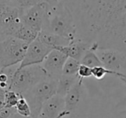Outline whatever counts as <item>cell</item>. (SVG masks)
I'll return each instance as SVG.
<instances>
[{"instance_id":"6da1fadb","label":"cell","mask_w":126,"mask_h":118,"mask_svg":"<svg viewBox=\"0 0 126 118\" xmlns=\"http://www.w3.org/2000/svg\"><path fill=\"white\" fill-rule=\"evenodd\" d=\"M70 8L77 38L90 49H115L126 54V0H63Z\"/></svg>"},{"instance_id":"7a4b0ae2","label":"cell","mask_w":126,"mask_h":118,"mask_svg":"<svg viewBox=\"0 0 126 118\" xmlns=\"http://www.w3.org/2000/svg\"><path fill=\"white\" fill-rule=\"evenodd\" d=\"M42 30H47L70 41L77 39V27L74 14L63 0L54 7L49 6Z\"/></svg>"},{"instance_id":"3957f363","label":"cell","mask_w":126,"mask_h":118,"mask_svg":"<svg viewBox=\"0 0 126 118\" xmlns=\"http://www.w3.org/2000/svg\"><path fill=\"white\" fill-rule=\"evenodd\" d=\"M47 78V76L42 65H34L22 69L16 67L11 76L9 90H14L22 96Z\"/></svg>"},{"instance_id":"277c9868","label":"cell","mask_w":126,"mask_h":118,"mask_svg":"<svg viewBox=\"0 0 126 118\" xmlns=\"http://www.w3.org/2000/svg\"><path fill=\"white\" fill-rule=\"evenodd\" d=\"M58 80L47 78L23 93L31 109V117L37 118L42 105L57 91Z\"/></svg>"},{"instance_id":"5b68a950","label":"cell","mask_w":126,"mask_h":118,"mask_svg":"<svg viewBox=\"0 0 126 118\" xmlns=\"http://www.w3.org/2000/svg\"><path fill=\"white\" fill-rule=\"evenodd\" d=\"M29 43L13 36L0 39V67L15 66L20 64L24 58Z\"/></svg>"},{"instance_id":"8992f818","label":"cell","mask_w":126,"mask_h":118,"mask_svg":"<svg viewBox=\"0 0 126 118\" xmlns=\"http://www.w3.org/2000/svg\"><path fill=\"white\" fill-rule=\"evenodd\" d=\"M103 66L121 76L120 80L126 82V54L115 49H98L96 51Z\"/></svg>"},{"instance_id":"52a82bcc","label":"cell","mask_w":126,"mask_h":118,"mask_svg":"<svg viewBox=\"0 0 126 118\" xmlns=\"http://www.w3.org/2000/svg\"><path fill=\"white\" fill-rule=\"evenodd\" d=\"M49 5L40 2L31 7L22 9L21 21L24 26L40 33L43 30Z\"/></svg>"},{"instance_id":"ba28073f","label":"cell","mask_w":126,"mask_h":118,"mask_svg":"<svg viewBox=\"0 0 126 118\" xmlns=\"http://www.w3.org/2000/svg\"><path fill=\"white\" fill-rule=\"evenodd\" d=\"M50 47H47L38 38L29 44L28 49L22 62L17 66L18 69L34 65H41L44 61L47 54L52 51Z\"/></svg>"},{"instance_id":"9c48e42d","label":"cell","mask_w":126,"mask_h":118,"mask_svg":"<svg viewBox=\"0 0 126 118\" xmlns=\"http://www.w3.org/2000/svg\"><path fill=\"white\" fill-rule=\"evenodd\" d=\"M67 56L57 49H53L44 61L42 63V68L45 71L47 78L51 79L58 80L62 75L63 66L65 64Z\"/></svg>"},{"instance_id":"30bf717a","label":"cell","mask_w":126,"mask_h":118,"mask_svg":"<svg viewBox=\"0 0 126 118\" xmlns=\"http://www.w3.org/2000/svg\"><path fill=\"white\" fill-rule=\"evenodd\" d=\"M64 108V97L55 94L42 105L37 118H63Z\"/></svg>"},{"instance_id":"8fae6325","label":"cell","mask_w":126,"mask_h":118,"mask_svg":"<svg viewBox=\"0 0 126 118\" xmlns=\"http://www.w3.org/2000/svg\"><path fill=\"white\" fill-rule=\"evenodd\" d=\"M83 78H79V80L74 85V86L68 90L66 96L64 97L65 101V108L62 112L63 117L70 116L72 113L76 110L78 105L81 99L83 90Z\"/></svg>"},{"instance_id":"7c38bea8","label":"cell","mask_w":126,"mask_h":118,"mask_svg":"<svg viewBox=\"0 0 126 118\" xmlns=\"http://www.w3.org/2000/svg\"><path fill=\"white\" fill-rule=\"evenodd\" d=\"M91 44L89 42H84L80 39H75L72 41L68 45L64 47H58L55 49L61 51L68 58H72L78 61H80L81 58L85 54V53L90 49Z\"/></svg>"},{"instance_id":"4fadbf2b","label":"cell","mask_w":126,"mask_h":118,"mask_svg":"<svg viewBox=\"0 0 126 118\" xmlns=\"http://www.w3.org/2000/svg\"><path fill=\"white\" fill-rule=\"evenodd\" d=\"M37 38L41 41L47 47H50L51 49H55L58 47H64L70 43L72 41L65 37L60 36L54 33H51L47 30H42L38 34Z\"/></svg>"},{"instance_id":"5bb4252c","label":"cell","mask_w":126,"mask_h":118,"mask_svg":"<svg viewBox=\"0 0 126 118\" xmlns=\"http://www.w3.org/2000/svg\"><path fill=\"white\" fill-rule=\"evenodd\" d=\"M79 75H61V78L58 79L57 85V91L56 94L61 97H64L68 90L74 86V85L79 80Z\"/></svg>"},{"instance_id":"9a60e30c","label":"cell","mask_w":126,"mask_h":118,"mask_svg":"<svg viewBox=\"0 0 126 118\" xmlns=\"http://www.w3.org/2000/svg\"><path fill=\"white\" fill-rule=\"evenodd\" d=\"M38 34H39V32L28 28V27L24 26V25L22 23L21 27H20L19 30H17V32L16 33L14 37L30 44V42H32L34 40H35V39L37 38Z\"/></svg>"},{"instance_id":"2e32d148","label":"cell","mask_w":126,"mask_h":118,"mask_svg":"<svg viewBox=\"0 0 126 118\" xmlns=\"http://www.w3.org/2000/svg\"><path fill=\"white\" fill-rule=\"evenodd\" d=\"M79 62H80L81 65H84V66H86L90 68L103 66L101 60L99 59L98 54H97L96 51H93L91 49H88L85 53V54L81 58Z\"/></svg>"},{"instance_id":"e0dca14e","label":"cell","mask_w":126,"mask_h":118,"mask_svg":"<svg viewBox=\"0 0 126 118\" xmlns=\"http://www.w3.org/2000/svg\"><path fill=\"white\" fill-rule=\"evenodd\" d=\"M80 66V62L72 58L67 57V60H66L64 66H63V75H77L78 74V70Z\"/></svg>"},{"instance_id":"ac0fdd59","label":"cell","mask_w":126,"mask_h":118,"mask_svg":"<svg viewBox=\"0 0 126 118\" xmlns=\"http://www.w3.org/2000/svg\"><path fill=\"white\" fill-rule=\"evenodd\" d=\"M16 111L21 116L24 117H31V109H30V104L28 103L26 98L21 96L16 105Z\"/></svg>"},{"instance_id":"d6986e66","label":"cell","mask_w":126,"mask_h":118,"mask_svg":"<svg viewBox=\"0 0 126 118\" xmlns=\"http://www.w3.org/2000/svg\"><path fill=\"white\" fill-rule=\"evenodd\" d=\"M20 97H21V95L15 92L14 90H6L5 97H4V107L10 108V109H15Z\"/></svg>"},{"instance_id":"ffe728a7","label":"cell","mask_w":126,"mask_h":118,"mask_svg":"<svg viewBox=\"0 0 126 118\" xmlns=\"http://www.w3.org/2000/svg\"><path fill=\"white\" fill-rule=\"evenodd\" d=\"M107 74L115 76V77H117V78H118L119 79L121 78V76L118 74V73H115V72H113V71H110V70L106 69L104 66H96V67L92 68V75H93L96 79H102V78Z\"/></svg>"},{"instance_id":"44dd1931","label":"cell","mask_w":126,"mask_h":118,"mask_svg":"<svg viewBox=\"0 0 126 118\" xmlns=\"http://www.w3.org/2000/svg\"><path fill=\"white\" fill-rule=\"evenodd\" d=\"M41 0H16V6L20 9H26L39 4Z\"/></svg>"},{"instance_id":"7402d4cb","label":"cell","mask_w":126,"mask_h":118,"mask_svg":"<svg viewBox=\"0 0 126 118\" xmlns=\"http://www.w3.org/2000/svg\"><path fill=\"white\" fill-rule=\"evenodd\" d=\"M78 75H79V78H83V79L86 78H89V77H92L93 76L92 75V68L80 64L79 70H78Z\"/></svg>"},{"instance_id":"603a6c76","label":"cell","mask_w":126,"mask_h":118,"mask_svg":"<svg viewBox=\"0 0 126 118\" xmlns=\"http://www.w3.org/2000/svg\"><path fill=\"white\" fill-rule=\"evenodd\" d=\"M16 111V109H10V108H3L0 109V118H9Z\"/></svg>"},{"instance_id":"cb8c5ba5","label":"cell","mask_w":126,"mask_h":118,"mask_svg":"<svg viewBox=\"0 0 126 118\" xmlns=\"http://www.w3.org/2000/svg\"><path fill=\"white\" fill-rule=\"evenodd\" d=\"M5 91L6 90H3L0 88V109L4 108V97H5Z\"/></svg>"},{"instance_id":"d4e9b609","label":"cell","mask_w":126,"mask_h":118,"mask_svg":"<svg viewBox=\"0 0 126 118\" xmlns=\"http://www.w3.org/2000/svg\"><path fill=\"white\" fill-rule=\"evenodd\" d=\"M41 2L46 3L50 7H54V6H56L61 2V0H41Z\"/></svg>"},{"instance_id":"484cf974","label":"cell","mask_w":126,"mask_h":118,"mask_svg":"<svg viewBox=\"0 0 126 118\" xmlns=\"http://www.w3.org/2000/svg\"><path fill=\"white\" fill-rule=\"evenodd\" d=\"M0 3L2 4H9L16 6V0H0Z\"/></svg>"},{"instance_id":"4316f807","label":"cell","mask_w":126,"mask_h":118,"mask_svg":"<svg viewBox=\"0 0 126 118\" xmlns=\"http://www.w3.org/2000/svg\"><path fill=\"white\" fill-rule=\"evenodd\" d=\"M9 118H32V117H24V116H21V115L18 114L16 111H15L14 113H12V115H11Z\"/></svg>"},{"instance_id":"83f0119b","label":"cell","mask_w":126,"mask_h":118,"mask_svg":"<svg viewBox=\"0 0 126 118\" xmlns=\"http://www.w3.org/2000/svg\"><path fill=\"white\" fill-rule=\"evenodd\" d=\"M124 84H125V87H126V82H125V83H124Z\"/></svg>"},{"instance_id":"f1b7e54d","label":"cell","mask_w":126,"mask_h":118,"mask_svg":"<svg viewBox=\"0 0 126 118\" xmlns=\"http://www.w3.org/2000/svg\"><path fill=\"white\" fill-rule=\"evenodd\" d=\"M0 71H1V67H0Z\"/></svg>"}]
</instances>
